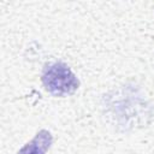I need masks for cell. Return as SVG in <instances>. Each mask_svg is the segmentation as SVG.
<instances>
[{"instance_id":"6da1fadb","label":"cell","mask_w":154,"mask_h":154,"mask_svg":"<svg viewBox=\"0 0 154 154\" xmlns=\"http://www.w3.org/2000/svg\"><path fill=\"white\" fill-rule=\"evenodd\" d=\"M46 89L53 95H67L78 87V81L72 71L63 63H54L45 69L42 76Z\"/></svg>"},{"instance_id":"7a4b0ae2","label":"cell","mask_w":154,"mask_h":154,"mask_svg":"<svg viewBox=\"0 0 154 154\" xmlns=\"http://www.w3.org/2000/svg\"><path fill=\"white\" fill-rule=\"evenodd\" d=\"M51 143H52L51 134L46 130H42L35 136V138L30 143L23 147L18 154H46Z\"/></svg>"}]
</instances>
